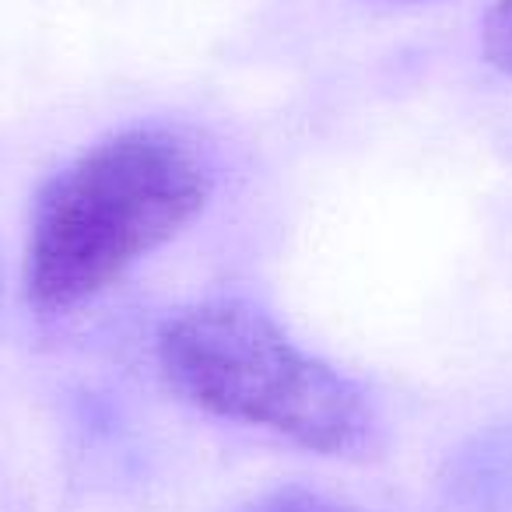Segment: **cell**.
I'll return each instance as SVG.
<instances>
[{
  "mask_svg": "<svg viewBox=\"0 0 512 512\" xmlns=\"http://www.w3.org/2000/svg\"><path fill=\"white\" fill-rule=\"evenodd\" d=\"M214 172L186 134L134 127L81 151L39 190L25 249V292L67 313L176 239L207 207Z\"/></svg>",
  "mask_w": 512,
  "mask_h": 512,
  "instance_id": "cell-1",
  "label": "cell"
},
{
  "mask_svg": "<svg viewBox=\"0 0 512 512\" xmlns=\"http://www.w3.org/2000/svg\"><path fill=\"white\" fill-rule=\"evenodd\" d=\"M158 365L186 404L309 453L348 456L372 435L362 390L242 302H204L172 316L158 334Z\"/></svg>",
  "mask_w": 512,
  "mask_h": 512,
  "instance_id": "cell-2",
  "label": "cell"
},
{
  "mask_svg": "<svg viewBox=\"0 0 512 512\" xmlns=\"http://www.w3.org/2000/svg\"><path fill=\"white\" fill-rule=\"evenodd\" d=\"M481 50L491 67L512 78V0H495L481 29Z\"/></svg>",
  "mask_w": 512,
  "mask_h": 512,
  "instance_id": "cell-3",
  "label": "cell"
},
{
  "mask_svg": "<svg viewBox=\"0 0 512 512\" xmlns=\"http://www.w3.org/2000/svg\"><path fill=\"white\" fill-rule=\"evenodd\" d=\"M246 512H348V509H337V505L323 502L316 495H306V491H281V495L267 498V502H260L256 509Z\"/></svg>",
  "mask_w": 512,
  "mask_h": 512,
  "instance_id": "cell-4",
  "label": "cell"
},
{
  "mask_svg": "<svg viewBox=\"0 0 512 512\" xmlns=\"http://www.w3.org/2000/svg\"><path fill=\"white\" fill-rule=\"evenodd\" d=\"M400 4H418V0H400Z\"/></svg>",
  "mask_w": 512,
  "mask_h": 512,
  "instance_id": "cell-5",
  "label": "cell"
}]
</instances>
